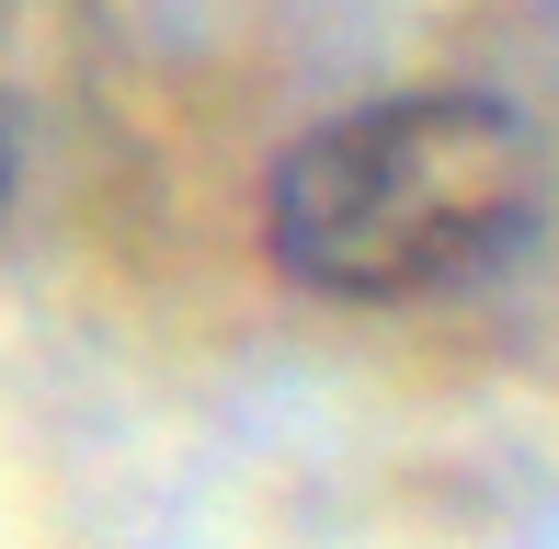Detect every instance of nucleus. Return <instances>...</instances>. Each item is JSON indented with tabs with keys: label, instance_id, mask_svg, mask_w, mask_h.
I'll return each instance as SVG.
<instances>
[{
	"label": "nucleus",
	"instance_id": "2",
	"mask_svg": "<svg viewBox=\"0 0 559 549\" xmlns=\"http://www.w3.org/2000/svg\"><path fill=\"white\" fill-rule=\"evenodd\" d=\"M0 195H12V149H0Z\"/></svg>",
	"mask_w": 559,
	"mask_h": 549
},
{
	"label": "nucleus",
	"instance_id": "1",
	"mask_svg": "<svg viewBox=\"0 0 559 549\" xmlns=\"http://www.w3.org/2000/svg\"><path fill=\"white\" fill-rule=\"evenodd\" d=\"M548 230V127L514 92L412 81L332 104L263 172V253L320 309H445L537 253Z\"/></svg>",
	"mask_w": 559,
	"mask_h": 549
}]
</instances>
